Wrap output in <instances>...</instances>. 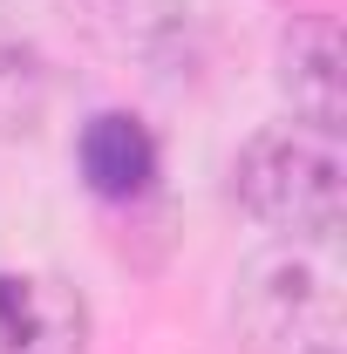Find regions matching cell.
Returning a JSON list of instances; mask_svg holds the SVG:
<instances>
[{
  "mask_svg": "<svg viewBox=\"0 0 347 354\" xmlns=\"http://www.w3.org/2000/svg\"><path fill=\"white\" fill-rule=\"evenodd\" d=\"M75 171L102 205H136V198L157 191L164 150H157V136L136 109H95L75 136Z\"/></svg>",
  "mask_w": 347,
  "mask_h": 354,
  "instance_id": "cell-5",
  "label": "cell"
},
{
  "mask_svg": "<svg viewBox=\"0 0 347 354\" xmlns=\"http://www.w3.org/2000/svg\"><path fill=\"white\" fill-rule=\"evenodd\" d=\"M48 102H55V75H48L41 48L0 35V136L7 143L14 136H35L41 116H48Z\"/></svg>",
  "mask_w": 347,
  "mask_h": 354,
  "instance_id": "cell-7",
  "label": "cell"
},
{
  "mask_svg": "<svg viewBox=\"0 0 347 354\" xmlns=\"http://www.w3.org/2000/svg\"><path fill=\"white\" fill-rule=\"evenodd\" d=\"M88 41L123 48V55H150L157 41H171L184 28V0H55Z\"/></svg>",
  "mask_w": 347,
  "mask_h": 354,
  "instance_id": "cell-6",
  "label": "cell"
},
{
  "mask_svg": "<svg viewBox=\"0 0 347 354\" xmlns=\"http://www.w3.org/2000/svg\"><path fill=\"white\" fill-rule=\"evenodd\" d=\"M279 95L313 130L347 123V48L334 14H293L279 35Z\"/></svg>",
  "mask_w": 347,
  "mask_h": 354,
  "instance_id": "cell-4",
  "label": "cell"
},
{
  "mask_svg": "<svg viewBox=\"0 0 347 354\" xmlns=\"http://www.w3.org/2000/svg\"><path fill=\"white\" fill-rule=\"evenodd\" d=\"M238 341L252 354H341V293L334 272L306 259L300 245H279L238 272L232 293Z\"/></svg>",
  "mask_w": 347,
  "mask_h": 354,
  "instance_id": "cell-2",
  "label": "cell"
},
{
  "mask_svg": "<svg viewBox=\"0 0 347 354\" xmlns=\"http://www.w3.org/2000/svg\"><path fill=\"white\" fill-rule=\"evenodd\" d=\"M232 198L245 205L252 225L279 232L286 245H327L347 212L341 130L272 123V130L245 136V150L232 164Z\"/></svg>",
  "mask_w": 347,
  "mask_h": 354,
  "instance_id": "cell-1",
  "label": "cell"
},
{
  "mask_svg": "<svg viewBox=\"0 0 347 354\" xmlns=\"http://www.w3.org/2000/svg\"><path fill=\"white\" fill-rule=\"evenodd\" d=\"M0 354H88V300L62 272L0 266Z\"/></svg>",
  "mask_w": 347,
  "mask_h": 354,
  "instance_id": "cell-3",
  "label": "cell"
}]
</instances>
